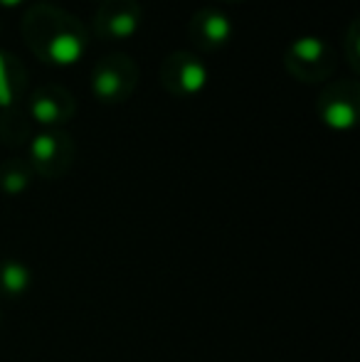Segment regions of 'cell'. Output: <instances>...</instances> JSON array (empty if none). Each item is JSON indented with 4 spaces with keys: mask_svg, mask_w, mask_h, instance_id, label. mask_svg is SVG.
<instances>
[{
    "mask_svg": "<svg viewBox=\"0 0 360 362\" xmlns=\"http://www.w3.org/2000/svg\"><path fill=\"white\" fill-rule=\"evenodd\" d=\"M23 42L45 64L72 67L87 52L89 35L82 20L54 3H35L23 13Z\"/></svg>",
    "mask_w": 360,
    "mask_h": 362,
    "instance_id": "cell-1",
    "label": "cell"
},
{
    "mask_svg": "<svg viewBox=\"0 0 360 362\" xmlns=\"http://www.w3.org/2000/svg\"><path fill=\"white\" fill-rule=\"evenodd\" d=\"M281 64L286 74L301 84H321L336 72L338 54L326 40L316 35H301L284 49Z\"/></svg>",
    "mask_w": 360,
    "mask_h": 362,
    "instance_id": "cell-2",
    "label": "cell"
},
{
    "mask_svg": "<svg viewBox=\"0 0 360 362\" xmlns=\"http://www.w3.org/2000/svg\"><path fill=\"white\" fill-rule=\"evenodd\" d=\"M136 84H139V67L124 52H109L91 67L89 86L91 94L101 104H124L134 96Z\"/></svg>",
    "mask_w": 360,
    "mask_h": 362,
    "instance_id": "cell-3",
    "label": "cell"
},
{
    "mask_svg": "<svg viewBox=\"0 0 360 362\" xmlns=\"http://www.w3.org/2000/svg\"><path fill=\"white\" fill-rule=\"evenodd\" d=\"M77 158V146L64 129H45L28 144V163L35 175L57 180L67 175Z\"/></svg>",
    "mask_w": 360,
    "mask_h": 362,
    "instance_id": "cell-4",
    "label": "cell"
},
{
    "mask_svg": "<svg viewBox=\"0 0 360 362\" xmlns=\"http://www.w3.org/2000/svg\"><path fill=\"white\" fill-rule=\"evenodd\" d=\"M161 86L175 99H192L200 91H205L210 69L205 59L192 49H173L166 54L158 69Z\"/></svg>",
    "mask_w": 360,
    "mask_h": 362,
    "instance_id": "cell-5",
    "label": "cell"
},
{
    "mask_svg": "<svg viewBox=\"0 0 360 362\" xmlns=\"http://www.w3.org/2000/svg\"><path fill=\"white\" fill-rule=\"evenodd\" d=\"M360 86L356 79H338L323 86L316 99V114L331 131H351L358 121Z\"/></svg>",
    "mask_w": 360,
    "mask_h": 362,
    "instance_id": "cell-6",
    "label": "cell"
},
{
    "mask_svg": "<svg viewBox=\"0 0 360 362\" xmlns=\"http://www.w3.org/2000/svg\"><path fill=\"white\" fill-rule=\"evenodd\" d=\"M144 25V10L139 0H104L91 20L94 35L101 40H131Z\"/></svg>",
    "mask_w": 360,
    "mask_h": 362,
    "instance_id": "cell-7",
    "label": "cell"
},
{
    "mask_svg": "<svg viewBox=\"0 0 360 362\" xmlns=\"http://www.w3.org/2000/svg\"><path fill=\"white\" fill-rule=\"evenodd\" d=\"M25 111L30 114L33 124H40L45 129H62L77 114V101L67 86L45 84L30 94Z\"/></svg>",
    "mask_w": 360,
    "mask_h": 362,
    "instance_id": "cell-8",
    "label": "cell"
},
{
    "mask_svg": "<svg viewBox=\"0 0 360 362\" xmlns=\"http://www.w3.org/2000/svg\"><path fill=\"white\" fill-rule=\"evenodd\" d=\"M235 35V23L225 10L200 8L187 20V37L192 47L202 54H215L230 45Z\"/></svg>",
    "mask_w": 360,
    "mask_h": 362,
    "instance_id": "cell-9",
    "label": "cell"
},
{
    "mask_svg": "<svg viewBox=\"0 0 360 362\" xmlns=\"http://www.w3.org/2000/svg\"><path fill=\"white\" fill-rule=\"evenodd\" d=\"M28 89V69L13 52L0 49V109L15 106Z\"/></svg>",
    "mask_w": 360,
    "mask_h": 362,
    "instance_id": "cell-10",
    "label": "cell"
},
{
    "mask_svg": "<svg viewBox=\"0 0 360 362\" xmlns=\"http://www.w3.org/2000/svg\"><path fill=\"white\" fill-rule=\"evenodd\" d=\"M35 136V124L30 119V114L25 109H20L18 104L0 109V141L13 148L30 144V139Z\"/></svg>",
    "mask_w": 360,
    "mask_h": 362,
    "instance_id": "cell-11",
    "label": "cell"
},
{
    "mask_svg": "<svg viewBox=\"0 0 360 362\" xmlns=\"http://www.w3.org/2000/svg\"><path fill=\"white\" fill-rule=\"evenodd\" d=\"M33 168L25 158H8L0 163V190L8 195H23L33 185Z\"/></svg>",
    "mask_w": 360,
    "mask_h": 362,
    "instance_id": "cell-12",
    "label": "cell"
},
{
    "mask_svg": "<svg viewBox=\"0 0 360 362\" xmlns=\"http://www.w3.org/2000/svg\"><path fill=\"white\" fill-rule=\"evenodd\" d=\"M28 288H30V269L25 264L15 262V259L0 264V293L8 296V298H20Z\"/></svg>",
    "mask_w": 360,
    "mask_h": 362,
    "instance_id": "cell-13",
    "label": "cell"
},
{
    "mask_svg": "<svg viewBox=\"0 0 360 362\" xmlns=\"http://www.w3.org/2000/svg\"><path fill=\"white\" fill-rule=\"evenodd\" d=\"M343 57H346L351 72L358 74L360 72V20L358 18L351 20L346 35H343Z\"/></svg>",
    "mask_w": 360,
    "mask_h": 362,
    "instance_id": "cell-14",
    "label": "cell"
},
{
    "mask_svg": "<svg viewBox=\"0 0 360 362\" xmlns=\"http://www.w3.org/2000/svg\"><path fill=\"white\" fill-rule=\"evenodd\" d=\"M28 0H0V8L5 10H15V8H23Z\"/></svg>",
    "mask_w": 360,
    "mask_h": 362,
    "instance_id": "cell-15",
    "label": "cell"
},
{
    "mask_svg": "<svg viewBox=\"0 0 360 362\" xmlns=\"http://www.w3.org/2000/svg\"><path fill=\"white\" fill-rule=\"evenodd\" d=\"M222 3H242V0H222Z\"/></svg>",
    "mask_w": 360,
    "mask_h": 362,
    "instance_id": "cell-16",
    "label": "cell"
},
{
    "mask_svg": "<svg viewBox=\"0 0 360 362\" xmlns=\"http://www.w3.org/2000/svg\"><path fill=\"white\" fill-rule=\"evenodd\" d=\"M0 28H3V23H0Z\"/></svg>",
    "mask_w": 360,
    "mask_h": 362,
    "instance_id": "cell-17",
    "label": "cell"
},
{
    "mask_svg": "<svg viewBox=\"0 0 360 362\" xmlns=\"http://www.w3.org/2000/svg\"><path fill=\"white\" fill-rule=\"evenodd\" d=\"M99 3H104V0H99Z\"/></svg>",
    "mask_w": 360,
    "mask_h": 362,
    "instance_id": "cell-18",
    "label": "cell"
}]
</instances>
